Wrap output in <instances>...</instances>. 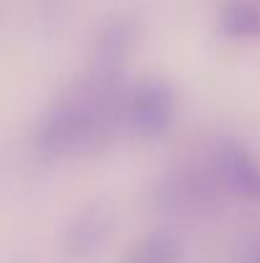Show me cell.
Returning <instances> with one entry per match:
<instances>
[{
	"mask_svg": "<svg viewBox=\"0 0 260 263\" xmlns=\"http://www.w3.org/2000/svg\"><path fill=\"white\" fill-rule=\"evenodd\" d=\"M92 105L85 74L64 87L41 112L33 130V151L44 161L89 156Z\"/></svg>",
	"mask_w": 260,
	"mask_h": 263,
	"instance_id": "cell-1",
	"label": "cell"
},
{
	"mask_svg": "<svg viewBox=\"0 0 260 263\" xmlns=\"http://www.w3.org/2000/svg\"><path fill=\"white\" fill-rule=\"evenodd\" d=\"M176 120V92L161 77H143L128 95V130L143 141L164 138Z\"/></svg>",
	"mask_w": 260,
	"mask_h": 263,
	"instance_id": "cell-2",
	"label": "cell"
},
{
	"mask_svg": "<svg viewBox=\"0 0 260 263\" xmlns=\"http://www.w3.org/2000/svg\"><path fill=\"white\" fill-rule=\"evenodd\" d=\"M214 184H219L217 172L207 174L191 166H178L156 181L151 202L158 212L166 215H194L214 202Z\"/></svg>",
	"mask_w": 260,
	"mask_h": 263,
	"instance_id": "cell-3",
	"label": "cell"
},
{
	"mask_svg": "<svg viewBox=\"0 0 260 263\" xmlns=\"http://www.w3.org/2000/svg\"><path fill=\"white\" fill-rule=\"evenodd\" d=\"M138 39H141V21L133 13L107 15L94 33L89 69L102 74H125V64L133 57Z\"/></svg>",
	"mask_w": 260,
	"mask_h": 263,
	"instance_id": "cell-4",
	"label": "cell"
},
{
	"mask_svg": "<svg viewBox=\"0 0 260 263\" xmlns=\"http://www.w3.org/2000/svg\"><path fill=\"white\" fill-rule=\"evenodd\" d=\"M115 225V212L107 202H89L85 207H79L64 225L62 230V251L74 258V261H89L94 258Z\"/></svg>",
	"mask_w": 260,
	"mask_h": 263,
	"instance_id": "cell-5",
	"label": "cell"
},
{
	"mask_svg": "<svg viewBox=\"0 0 260 263\" xmlns=\"http://www.w3.org/2000/svg\"><path fill=\"white\" fill-rule=\"evenodd\" d=\"M214 172L219 184L248 202H260V164L240 141H222L214 154Z\"/></svg>",
	"mask_w": 260,
	"mask_h": 263,
	"instance_id": "cell-6",
	"label": "cell"
},
{
	"mask_svg": "<svg viewBox=\"0 0 260 263\" xmlns=\"http://www.w3.org/2000/svg\"><path fill=\"white\" fill-rule=\"evenodd\" d=\"M219 33L232 41L260 39V0H225L217 15Z\"/></svg>",
	"mask_w": 260,
	"mask_h": 263,
	"instance_id": "cell-7",
	"label": "cell"
},
{
	"mask_svg": "<svg viewBox=\"0 0 260 263\" xmlns=\"http://www.w3.org/2000/svg\"><path fill=\"white\" fill-rule=\"evenodd\" d=\"M184 243L173 230H153L143 235L123 256V263H181Z\"/></svg>",
	"mask_w": 260,
	"mask_h": 263,
	"instance_id": "cell-8",
	"label": "cell"
},
{
	"mask_svg": "<svg viewBox=\"0 0 260 263\" xmlns=\"http://www.w3.org/2000/svg\"><path fill=\"white\" fill-rule=\"evenodd\" d=\"M255 263H260V246H258V253H255Z\"/></svg>",
	"mask_w": 260,
	"mask_h": 263,
	"instance_id": "cell-9",
	"label": "cell"
}]
</instances>
